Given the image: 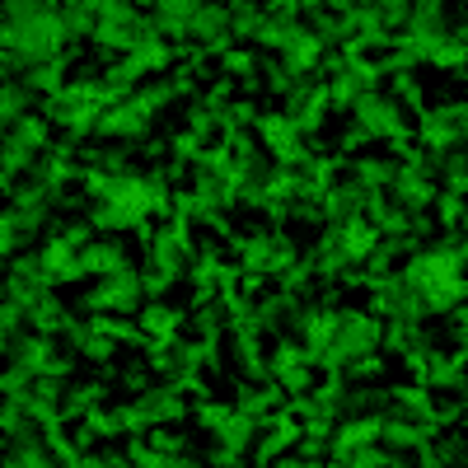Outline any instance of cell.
Instances as JSON below:
<instances>
[{
	"mask_svg": "<svg viewBox=\"0 0 468 468\" xmlns=\"http://www.w3.org/2000/svg\"><path fill=\"white\" fill-rule=\"evenodd\" d=\"M258 24H262V5H249V0H234L229 5V37L234 43H253Z\"/></svg>",
	"mask_w": 468,
	"mask_h": 468,
	"instance_id": "30",
	"label": "cell"
},
{
	"mask_svg": "<svg viewBox=\"0 0 468 468\" xmlns=\"http://www.w3.org/2000/svg\"><path fill=\"white\" fill-rule=\"evenodd\" d=\"M463 300H468V282H463V277H450V282H441V286H431V291H421V319L450 314V309L463 304Z\"/></svg>",
	"mask_w": 468,
	"mask_h": 468,
	"instance_id": "24",
	"label": "cell"
},
{
	"mask_svg": "<svg viewBox=\"0 0 468 468\" xmlns=\"http://www.w3.org/2000/svg\"><path fill=\"white\" fill-rule=\"evenodd\" d=\"M436 220H441V229L445 234H463V220H468V211H463V197L459 192H436Z\"/></svg>",
	"mask_w": 468,
	"mask_h": 468,
	"instance_id": "33",
	"label": "cell"
},
{
	"mask_svg": "<svg viewBox=\"0 0 468 468\" xmlns=\"http://www.w3.org/2000/svg\"><path fill=\"white\" fill-rule=\"evenodd\" d=\"M253 132H258L262 150L271 154V165H277V169H300L309 160V145L295 136V127L286 122V112H271L267 108L258 122H253Z\"/></svg>",
	"mask_w": 468,
	"mask_h": 468,
	"instance_id": "12",
	"label": "cell"
},
{
	"mask_svg": "<svg viewBox=\"0 0 468 468\" xmlns=\"http://www.w3.org/2000/svg\"><path fill=\"white\" fill-rule=\"evenodd\" d=\"M463 136H468V103L463 99H450V103H426L412 122V145L431 160H445L450 150H463Z\"/></svg>",
	"mask_w": 468,
	"mask_h": 468,
	"instance_id": "6",
	"label": "cell"
},
{
	"mask_svg": "<svg viewBox=\"0 0 468 468\" xmlns=\"http://www.w3.org/2000/svg\"><path fill=\"white\" fill-rule=\"evenodd\" d=\"M136 324L145 328V337H150V351H174L183 337V328L192 324V314L187 309H174V304H165V300H145L141 309H136Z\"/></svg>",
	"mask_w": 468,
	"mask_h": 468,
	"instance_id": "14",
	"label": "cell"
},
{
	"mask_svg": "<svg viewBox=\"0 0 468 468\" xmlns=\"http://www.w3.org/2000/svg\"><path fill=\"white\" fill-rule=\"evenodd\" d=\"M394 174H399V160H375V154H366V160H351L346 165V178H356L366 192H384L388 183H394Z\"/></svg>",
	"mask_w": 468,
	"mask_h": 468,
	"instance_id": "26",
	"label": "cell"
},
{
	"mask_svg": "<svg viewBox=\"0 0 468 468\" xmlns=\"http://www.w3.org/2000/svg\"><path fill=\"white\" fill-rule=\"evenodd\" d=\"M431 66H441L445 75H459V80H463V75H468V48H463V24L459 28H450V37H445V43L431 52Z\"/></svg>",
	"mask_w": 468,
	"mask_h": 468,
	"instance_id": "29",
	"label": "cell"
},
{
	"mask_svg": "<svg viewBox=\"0 0 468 468\" xmlns=\"http://www.w3.org/2000/svg\"><path fill=\"white\" fill-rule=\"evenodd\" d=\"M351 117H356V127L370 136V141H384L388 145V160H399V154L412 145V122H408V112L399 108L394 94H361L356 103H351Z\"/></svg>",
	"mask_w": 468,
	"mask_h": 468,
	"instance_id": "5",
	"label": "cell"
},
{
	"mask_svg": "<svg viewBox=\"0 0 468 468\" xmlns=\"http://www.w3.org/2000/svg\"><path fill=\"white\" fill-rule=\"evenodd\" d=\"M141 154H145V160H165V150H169V141H160V136H150L145 145H136Z\"/></svg>",
	"mask_w": 468,
	"mask_h": 468,
	"instance_id": "41",
	"label": "cell"
},
{
	"mask_svg": "<svg viewBox=\"0 0 468 468\" xmlns=\"http://www.w3.org/2000/svg\"><path fill=\"white\" fill-rule=\"evenodd\" d=\"M141 304H145L141 271H112V277H99L70 309L75 314H136Z\"/></svg>",
	"mask_w": 468,
	"mask_h": 468,
	"instance_id": "8",
	"label": "cell"
},
{
	"mask_svg": "<svg viewBox=\"0 0 468 468\" xmlns=\"http://www.w3.org/2000/svg\"><path fill=\"white\" fill-rule=\"evenodd\" d=\"M202 150H207V145H202L197 136H192L187 127L169 136V160H174V165H187V169H192V165H197V160H202Z\"/></svg>",
	"mask_w": 468,
	"mask_h": 468,
	"instance_id": "36",
	"label": "cell"
},
{
	"mask_svg": "<svg viewBox=\"0 0 468 468\" xmlns=\"http://www.w3.org/2000/svg\"><path fill=\"white\" fill-rule=\"evenodd\" d=\"M66 319H70V304H61L52 291H43L33 304H28V328L33 333H48V337H61V328H66Z\"/></svg>",
	"mask_w": 468,
	"mask_h": 468,
	"instance_id": "23",
	"label": "cell"
},
{
	"mask_svg": "<svg viewBox=\"0 0 468 468\" xmlns=\"http://www.w3.org/2000/svg\"><path fill=\"white\" fill-rule=\"evenodd\" d=\"M33 99H37V94H28L19 80H5V90H0V122H5V127H15L19 117H28Z\"/></svg>",
	"mask_w": 468,
	"mask_h": 468,
	"instance_id": "31",
	"label": "cell"
},
{
	"mask_svg": "<svg viewBox=\"0 0 468 468\" xmlns=\"http://www.w3.org/2000/svg\"><path fill=\"white\" fill-rule=\"evenodd\" d=\"M286 108V122L295 127V136L300 141H309V136H319L324 132V122H328V80H304V85H291V94L282 99Z\"/></svg>",
	"mask_w": 468,
	"mask_h": 468,
	"instance_id": "10",
	"label": "cell"
},
{
	"mask_svg": "<svg viewBox=\"0 0 468 468\" xmlns=\"http://www.w3.org/2000/svg\"><path fill=\"white\" fill-rule=\"evenodd\" d=\"M117 379H122V388H132V394H145V388L154 384V370H150L145 361H136V366H122V370H117Z\"/></svg>",
	"mask_w": 468,
	"mask_h": 468,
	"instance_id": "39",
	"label": "cell"
},
{
	"mask_svg": "<svg viewBox=\"0 0 468 468\" xmlns=\"http://www.w3.org/2000/svg\"><path fill=\"white\" fill-rule=\"evenodd\" d=\"M300 431H304V417H295L291 408H277V412H271V421L262 426V441L253 445L249 463H258V468H271V459H277V454H286V450L300 441Z\"/></svg>",
	"mask_w": 468,
	"mask_h": 468,
	"instance_id": "15",
	"label": "cell"
},
{
	"mask_svg": "<svg viewBox=\"0 0 468 468\" xmlns=\"http://www.w3.org/2000/svg\"><path fill=\"white\" fill-rule=\"evenodd\" d=\"M286 399H291V394H286L277 379H262V384H253V379H234V408L249 412V417L277 412V408H286Z\"/></svg>",
	"mask_w": 468,
	"mask_h": 468,
	"instance_id": "19",
	"label": "cell"
},
{
	"mask_svg": "<svg viewBox=\"0 0 468 468\" xmlns=\"http://www.w3.org/2000/svg\"><path fill=\"white\" fill-rule=\"evenodd\" d=\"M463 258H468L463 234H445V239H436V244H421V249L403 262L399 282L421 295V291H431V286H441V282H450V277H463Z\"/></svg>",
	"mask_w": 468,
	"mask_h": 468,
	"instance_id": "4",
	"label": "cell"
},
{
	"mask_svg": "<svg viewBox=\"0 0 468 468\" xmlns=\"http://www.w3.org/2000/svg\"><path fill=\"white\" fill-rule=\"evenodd\" d=\"M379 337H384V319L366 314V309H337V333H333V342H328V351H324L319 370H324V375L342 370L351 356H366V351H375Z\"/></svg>",
	"mask_w": 468,
	"mask_h": 468,
	"instance_id": "7",
	"label": "cell"
},
{
	"mask_svg": "<svg viewBox=\"0 0 468 468\" xmlns=\"http://www.w3.org/2000/svg\"><path fill=\"white\" fill-rule=\"evenodd\" d=\"M220 244H211V239H202L197 244V253L187 258V286H192V304L187 309H202V304H211L216 300V271H220Z\"/></svg>",
	"mask_w": 468,
	"mask_h": 468,
	"instance_id": "16",
	"label": "cell"
},
{
	"mask_svg": "<svg viewBox=\"0 0 468 468\" xmlns=\"http://www.w3.org/2000/svg\"><path fill=\"white\" fill-rule=\"evenodd\" d=\"M342 379L346 384H388V361H384V351H366V356H351L342 366Z\"/></svg>",
	"mask_w": 468,
	"mask_h": 468,
	"instance_id": "27",
	"label": "cell"
},
{
	"mask_svg": "<svg viewBox=\"0 0 468 468\" xmlns=\"http://www.w3.org/2000/svg\"><path fill=\"white\" fill-rule=\"evenodd\" d=\"M388 94H394V99H399V108H403V112H412V117L426 108L421 85H417V75H412V70H399V75H394V90H388Z\"/></svg>",
	"mask_w": 468,
	"mask_h": 468,
	"instance_id": "34",
	"label": "cell"
},
{
	"mask_svg": "<svg viewBox=\"0 0 468 468\" xmlns=\"http://www.w3.org/2000/svg\"><path fill=\"white\" fill-rule=\"evenodd\" d=\"M178 99V90L169 80H154V85H141L136 94H127L117 108L103 112V122L94 127V141H127V145H145L150 141V127L169 103Z\"/></svg>",
	"mask_w": 468,
	"mask_h": 468,
	"instance_id": "3",
	"label": "cell"
},
{
	"mask_svg": "<svg viewBox=\"0 0 468 468\" xmlns=\"http://www.w3.org/2000/svg\"><path fill=\"white\" fill-rule=\"evenodd\" d=\"M48 463H57V454L43 441V426H33V431L5 441V468H48Z\"/></svg>",
	"mask_w": 468,
	"mask_h": 468,
	"instance_id": "21",
	"label": "cell"
},
{
	"mask_svg": "<svg viewBox=\"0 0 468 468\" xmlns=\"http://www.w3.org/2000/svg\"><path fill=\"white\" fill-rule=\"evenodd\" d=\"M112 271H141V267L132 262L122 239H94V244H85L80 253L70 258V267L57 277V286L80 282V277H112Z\"/></svg>",
	"mask_w": 468,
	"mask_h": 468,
	"instance_id": "9",
	"label": "cell"
},
{
	"mask_svg": "<svg viewBox=\"0 0 468 468\" xmlns=\"http://www.w3.org/2000/svg\"><path fill=\"white\" fill-rule=\"evenodd\" d=\"M0 48H5V80H24L28 70L57 61L75 43L66 33L61 5H52V0H48V5H43V0H10Z\"/></svg>",
	"mask_w": 468,
	"mask_h": 468,
	"instance_id": "1",
	"label": "cell"
},
{
	"mask_svg": "<svg viewBox=\"0 0 468 468\" xmlns=\"http://www.w3.org/2000/svg\"><path fill=\"white\" fill-rule=\"evenodd\" d=\"M436 187L441 192H468V154L463 150H450L445 160H441V174H436Z\"/></svg>",
	"mask_w": 468,
	"mask_h": 468,
	"instance_id": "32",
	"label": "cell"
},
{
	"mask_svg": "<svg viewBox=\"0 0 468 468\" xmlns=\"http://www.w3.org/2000/svg\"><path fill=\"white\" fill-rule=\"evenodd\" d=\"M150 216H160L169 220L174 216V187L165 178V165L160 169H127V174H112L108 192L90 207V220L94 229H112V234H122V229H141L150 225Z\"/></svg>",
	"mask_w": 468,
	"mask_h": 468,
	"instance_id": "2",
	"label": "cell"
},
{
	"mask_svg": "<svg viewBox=\"0 0 468 468\" xmlns=\"http://www.w3.org/2000/svg\"><path fill=\"white\" fill-rule=\"evenodd\" d=\"M436 459L441 463H468V445H463V426H450V431H441L436 441Z\"/></svg>",
	"mask_w": 468,
	"mask_h": 468,
	"instance_id": "37",
	"label": "cell"
},
{
	"mask_svg": "<svg viewBox=\"0 0 468 468\" xmlns=\"http://www.w3.org/2000/svg\"><path fill=\"white\" fill-rule=\"evenodd\" d=\"M361 145H370V136H366L361 127H351V132H342V141H337V154H356Z\"/></svg>",
	"mask_w": 468,
	"mask_h": 468,
	"instance_id": "40",
	"label": "cell"
},
{
	"mask_svg": "<svg viewBox=\"0 0 468 468\" xmlns=\"http://www.w3.org/2000/svg\"><path fill=\"white\" fill-rule=\"evenodd\" d=\"M324 52H328V48L314 37V28L300 19V24L286 28L282 48H277V61H282V70H286V80H291V85H304V80H314V70H319Z\"/></svg>",
	"mask_w": 468,
	"mask_h": 468,
	"instance_id": "11",
	"label": "cell"
},
{
	"mask_svg": "<svg viewBox=\"0 0 468 468\" xmlns=\"http://www.w3.org/2000/svg\"><path fill=\"white\" fill-rule=\"evenodd\" d=\"M103 394H108V379H103V375L90 379V384H70L66 399H61V417H66V421H80L94 403H103Z\"/></svg>",
	"mask_w": 468,
	"mask_h": 468,
	"instance_id": "25",
	"label": "cell"
},
{
	"mask_svg": "<svg viewBox=\"0 0 468 468\" xmlns=\"http://www.w3.org/2000/svg\"><path fill=\"white\" fill-rule=\"evenodd\" d=\"M183 127H187L192 136H197L202 145H211V141L220 136V122H216V117H211V112H207V108H202L197 99L187 103V117H183Z\"/></svg>",
	"mask_w": 468,
	"mask_h": 468,
	"instance_id": "35",
	"label": "cell"
},
{
	"mask_svg": "<svg viewBox=\"0 0 468 468\" xmlns=\"http://www.w3.org/2000/svg\"><path fill=\"white\" fill-rule=\"evenodd\" d=\"M192 43H220V37H229V5H207V0H197V15H192V28H187Z\"/></svg>",
	"mask_w": 468,
	"mask_h": 468,
	"instance_id": "22",
	"label": "cell"
},
{
	"mask_svg": "<svg viewBox=\"0 0 468 468\" xmlns=\"http://www.w3.org/2000/svg\"><path fill=\"white\" fill-rule=\"evenodd\" d=\"M408 15H412L408 0H379V28H384V33H403Z\"/></svg>",
	"mask_w": 468,
	"mask_h": 468,
	"instance_id": "38",
	"label": "cell"
},
{
	"mask_svg": "<svg viewBox=\"0 0 468 468\" xmlns=\"http://www.w3.org/2000/svg\"><path fill=\"white\" fill-rule=\"evenodd\" d=\"M5 145L33 154V160H43V150L52 145V122L43 112H28V117H19L15 127H5Z\"/></svg>",
	"mask_w": 468,
	"mask_h": 468,
	"instance_id": "20",
	"label": "cell"
},
{
	"mask_svg": "<svg viewBox=\"0 0 468 468\" xmlns=\"http://www.w3.org/2000/svg\"><path fill=\"white\" fill-rule=\"evenodd\" d=\"M61 19H66V33L75 48H85V37H94V28H99L94 0H70V5H61Z\"/></svg>",
	"mask_w": 468,
	"mask_h": 468,
	"instance_id": "28",
	"label": "cell"
},
{
	"mask_svg": "<svg viewBox=\"0 0 468 468\" xmlns=\"http://www.w3.org/2000/svg\"><path fill=\"white\" fill-rule=\"evenodd\" d=\"M48 225H52V207H10L0 216V253H5V262L19 258L37 234H48Z\"/></svg>",
	"mask_w": 468,
	"mask_h": 468,
	"instance_id": "13",
	"label": "cell"
},
{
	"mask_svg": "<svg viewBox=\"0 0 468 468\" xmlns=\"http://www.w3.org/2000/svg\"><path fill=\"white\" fill-rule=\"evenodd\" d=\"M463 361H468V351H441L431 346V366H426V388L431 394H463L468 379H463Z\"/></svg>",
	"mask_w": 468,
	"mask_h": 468,
	"instance_id": "18",
	"label": "cell"
},
{
	"mask_svg": "<svg viewBox=\"0 0 468 468\" xmlns=\"http://www.w3.org/2000/svg\"><path fill=\"white\" fill-rule=\"evenodd\" d=\"M388 197H394V207L399 211H408V216H417V211H431V202H436V178H426V174H412V169H403L399 165V174H394V183L384 187Z\"/></svg>",
	"mask_w": 468,
	"mask_h": 468,
	"instance_id": "17",
	"label": "cell"
}]
</instances>
